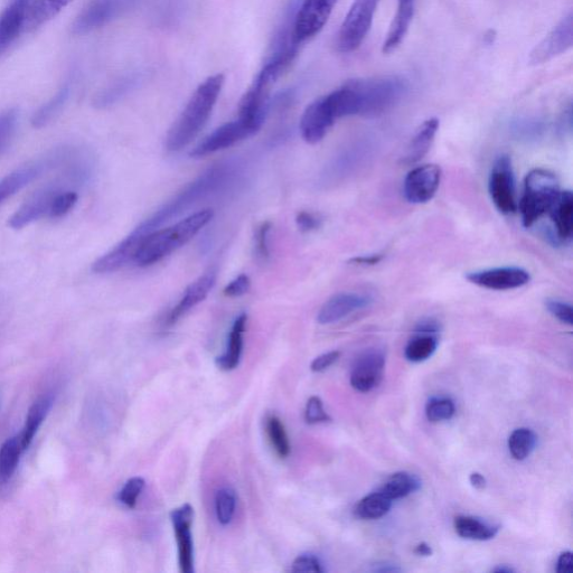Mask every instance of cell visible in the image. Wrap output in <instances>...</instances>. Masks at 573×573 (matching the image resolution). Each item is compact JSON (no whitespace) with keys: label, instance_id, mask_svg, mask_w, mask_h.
Returning <instances> with one entry per match:
<instances>
[{"label":"cell","instance_id":"cell-14","mask_svg":"<svg viewBox=\"0 0 573 573\" xmlns=\"http://www.w3.org/2000/svg\"><path fill=\"white\" fill-rule=\"evenodd\" d=\"M385 369V354L380 349H370L363 352L351 373L352 387L359 392H370L377 388L383 379Z\"/></svg>","mask_w":573,"mask_h":573},{"label":"cell","instance_id":"cell-47","mask_svg":"<svg viewBox=\"0 0 573 573\" xmlns=\"http://www.w3.org/2000/svg\"><path fill=\"white\" fill-rule=\"evenodd\" d=\"M296 224L302 232H312L321 228L322 220L311 212H299L296 216Z\"/></svg>","mask_w":573,"mask_h":573},{"label":"cell","instance_id":"cell-17","mask_svg":"<svg viewBox=\"0 0 573 573\" xmlns=\"http://www.w3.org/2000/svg\"><path fill=\"white\" fill-rule=\"evenodd\" d=\"M336 120L327 108L323 97L316 99L309 105L302 119H300V133L306 143L315 145L327 135Z\"/></svg>","mask_w":573,"mask_h":573},{"label":"cell","instance_id":"cell-31","mask_svg":"<svg viewBox=\"0 0 573 573\" xmlns=\"http://www.w3.org/2000/svg\"><path fill=\"white\" fill-rule=\"evenodd\" d=\"M71 96V83L67 82L56 92V95L35 112L32 125L35 128H43L49 125L63 110Z\"/></svg>","mask_w":573,"mask_h":573},{"label":"cell","instance_id":"cell-30","mask_svg":"<svg viewBox=\"0 0 573 573\" xmlns=\"http://www.w3.org/2000/svg\"><path fill=\"white\" fill-rule=\"evenodd\" d=\"M421 481L416 475L406 472L393 474L379 492L391 501H396L420 490Z\"/></svg>","mask_w":573,"mask_h":573},{"label":"cell","instance_id":"cell-49","mask_svg":"<svg viewBox=\"0 0 573 573\" xmlns=\"http://www.w3.org/2000/svg\"><path fill=\"white\" fill-rule=\"evenodd\" d=\"M573 571L572 552H563L558 560V573H571Z\"/></svg>","mask_w":573,"mask_h":573},{"label":"cell","instance_id":"cell-32","mask_svg":"<svg viewBox=\"0 0 573 573\" xmlns=\"http://www.w3.org/2000/svg\"><path fill=\"white\" fill-rule=\"evenodd\" d=\"M23 452L20 436L7 439L0 447V483L11 481Z\"/></svg>","mask_w":573,"mask_h":573},{"label":"cell","instance_id":"cell-25","mask_svg":"<svg viewBox=\"0 0 573 573\" xmlns=\"http://www.w3.org/2000/svg\"><path fill=\"white\" fill-rule=\"evenodd\" d=\"M248 316L241 314L234 321L229 335L227 351L216 360L223 371H232L238 368L243 352V335L246 333Z\"/></svg>","mask_w":573,"mask_h":573},{"label":"cell","instance_id":"cell-1","mask_svg":"<svg viewBox=\"0 0 573 573\" xmlns=\"http://www.w3.org/2000/svg\"><path fill=\"white\" fill-rule=\"evenodd\" d=\"M223 84L224 75L215 74L206 79L195 90L181 116L169 130L166 138V148L169 152H180L199 136L212 115Z\"/></svg>","mask_w":573,"mask_h":573},{"label":"cell","instance_id":"cell-40","mask_svg":"<svg viewBox=\"0 0 573 573\" xmlns=\"http://www.w3.org/2000/svg\"><path fill=\"white\" fill-rule=\"evenodd\" d=\"M79 195L77 192L61 189L56 195L50 219H60L71 212L77 204Z\"/></svg>","mask_w":573,"mask_h":573},{"label":"cell","instance_id":"cell-38","mask_svg":"<svg viewBox=\"0 0 573 573\" xmlns=\"http://www.w3.org/2000/svg\"><path fill=\"white\" fill-rule=\"evenodd\" d=\"M455 403L449 398H431L426 406V416L430 422L448 421L455 416Z\"/></svg>","mask_w":573,"mask_h":573},{"label":"cell","instance_id":"cell-8","mask_svg":"<svg viewBox=\"0 0 573 573\" xmlns=\"http://www.w3.org/2000/svg\"><path fill=\"white\" fill-rule=\"evenodd\" d=\"M338 0H303L293 23V40L297 45L313 39L330 20Z\"/></svg>","mask_w":573,"mask_h":573},{"label":"cell","instance_id":"cell-36","mask_svg":"<svg viewBox=\"0 0 573 573\" xmlns=\"http://www.w3.org/2000/svg\"><path fill=\"white\" fill-rule=\"evenodd\" d=\"M267 435L271 446L281 458H287L290 455L291 447L286 428L277 416L271 415L266 420Z\"/></svg>","mask_w":573,"mask_h":573},{"label":"cell","instance_id":"cell-13","mask_svg":"<svg viewBox=\"0 0 573 573\" xmlns=\"http://www.w3.org/2000/svg\"><path fill=\"white\" fill-rule=\"evenodd\" d=\"M573 44V16L569 14L566 18L553 28L544 37V40L535 46L530 54V63L540 65L547 63L557 56L566 53Z\"/></svg>","mask_w":573,"mask_h":573},{"label":"cell","instance_id":"cell-42","mask_svg":"<svg viewBox=\"0 0 573 573\" xmlns=\"http://www.w3.org/2000/svg\"><path fill=\"white\" fill-rule=\"evenodd\" d=\"M305 420L309 425H318L331 422L332 418L327 415L323 401L318 397H312L306 405Z\"/></svg>","mask_w":573,"mask_h":573},{"label":"cell","instance_id":"cell-7","mask_svg":"<svg viewBox=\"0 0 573 573\" xmlns=\"http://www.w3.org/2000/svg\"><path fill=\"white\" fill-rule=\"evenodd\" d=\"M143 0H91L73 23L74 34H86L133 11Z\"/></svg>","mask_w":573,"mask_h":573},{"label":"cell","instance_id":"cell-48","mask_svg":"<svg viewBox=\"0 0 573 573\" xmlns=\"http://www.w3.org/2000/svg\"><path fill=\"white\" fill-rule=\"evenodd\" d=\"M341 353L338 351H332V352H328L325 353L321 356H318V358H316L312 365H311V369L313 372H323L327 369H330L331 366L338 360L340 359Z\"/></svg>","mask_w":573,"mask_h":573},{"label":"cell","instance_id":"cell-12","mask_svg":"<svg viewBox=\"0 0 573 573\" xmlns=\"http://www.w3.org/2000/svg\"><path fill=\"white\" fill-rule=\"evenodd\" d=\"M171 521L175 532L178 563L183 573H194V542L192 524L194 509L191 504H184L171 513Z\"/></svg>","mask_w":573,"mask_h":573},{"label":"cell","instance_id":"cell-23","mask_svg":"<svg viewBox=\"0 0 573 573\" xmlns=\"http://www.w3.org/2000/svg\"><path fill=\"white\" fill-rule=\"evenodd\" d=\"M73 0H31L24 32H33L58 16Z\"/></svg>","mask_w":573,"mask_h":573},{"label":"cell","instance_id":"cell-9","mask_svg":"<svg viewBox=\"0 0 573 573\" xmlns=\"http://www.w3.org/2000/svg\"><path fill=\"white\" fill-rule=\"evenodd\" d=\"M488 191L495 208L502 214H513L518 210L515 197V178L509 156L496 159L488 182Z\"/></svg>","mask_w":573,"mask_h":573},{"label":"cell","instance_id":"cell-52","mask_svg":"<svg viewBox=\"0 0 573 573\" xmlns=\"http://www.w3.org/2000/svg\"><path fill=\"white\" fill-rule=\"evenodd\" d=\"M415 553L417 554V556L420 557H431L434 551H432L429 544H427L426 542H422L418 544L417 548L415 549Z\"/></svg>","mask_w":573,"mask_h":573},{"label":"cell","instance_id":"cell-34","mask_svg":"<svg viewBox=\"0 0 573 573\" xmlns=\"http://www.w3.org/2000/svg\"><path fill=\"white\" fill-rule=\"evenodd\" d=\"M392 501L379 491L365 496L354 509L356 518L362 520H378L391 510Z\"/></svg>","mask_w":573,"mask_h":573},{"label":"cell","instance_id":"cell-29","mask_svg":"<svg viewBox=\"0 0 573 573\" xmlns=\"http://www.w3.org/2000/svg\"><path fill=\"white\" fill-rule=\"evenodd\" d=\"M142 73H131L126 77L112 83L109 88L102 90L95 98V106L97 108H107L115 105L117 101L128 95L131 90H134L140 81L143 80Z\"/></svg>","mask_w":573,"mask_h":573},{"label":"cell","instance_id":"cell-24","mask_svg":"<svg viewBox=\"0 0 573 573\" xmlns=\"http://www.w3.org/2000/svg\"><path fill=\"white\" fill-rule=\"evenodd\" d=\"M548 214L553 222L558 239L565 242L571 240L573 232L572 193L570 191L560 192Z\"/></svg>","mask_w":573,"mask_h":573},{"label":"cell","instance_id":"cell-44","mask_svg":"<svg viewBox=\"0 0 573 573\" xmlns=\"http://www.w3.org/2000/svg\"><path fill=\"white\" fill-rule=\"evenodd\" d=\"M548 312L563 324L572 325L573 314L571 305L558 299H548L546 302Z\"/></svg>","mask_w":573,"mask_h":573},{"label":"cell","instance_id":"cell-11","mask_svg":"<svg viewBox=\"0 0 573 573\" xmlns=\"http://www.w3.org/2000/svg\"><path fill=\"white\" fill-rule=\"evenodd\" d=\"M441 168L428 164L413 168L403 183V193L412 204H425L434 199L441 182Z\"/></svg>","mask_w":573,"mask_h":573},{"label":"cell","instance_id":"cell-20","mask_svg":"<svg viewBox=\"0 0 573 573\" xmlns=\"http://www.w3.org/2000/svg\"><path fill=\"white\" fill-rule=\"evenodd\" d=\"M215 283L216 274L214 271L206 272L199 279H196L194 283L186 288L180 302L169 313L167 325L172 326L176 324L183 316L191 312L193 308L204 302L211 293Z\"/></svg>","mask_w":573,"mask_h":573},{"label":"cell","instance_id":"cell-4","mask_svg":"<svg viewBox=\"0 0 573 573\" xmlns=\"http://www.w3.org/2000/svg\"><path fill=\"white\" fill-rule=\"evenodd\" d=\"M559 194L558 178L547 169H533L526 175L519 204L524 227L531 228L543 215L548 214Z\"/></svg>","mask_w":573,"mask_h":573},{"label":"cell","instance_id":"cell-46","mask_svg":"<svg viewBox=\"0 0 573 573\" xmlns=\"http://www.w3.org/2000/svg\"><path fill=\"white\" fill-rule=\"evenodd\" d=\"M250 288V278L247 275H240L224 288V295L230 298L241 297L248 294Z\"/></svg>","mask_w":573,"mask_h":573},{"label":"cell","instance_id":"cell-41","mask_svg":"<svg viewBox=\"0 0 573 573\" xmlns=\"http://www.w3.org/2000/svg\"><path fill=\"white\" fill-rule=\"evenodd\" d=\"M18 114L16 110H8L0 115V153L9 145L17 127Z\"/></svg>","mask_w":573,"mask_h":573},{"label":"cell","instance_id":"cell-16","mask_svg":"<svg viewBox=\"0 0 573 573\" xmlns=\"http://www.w3.org/2000/svg\"><path fill=\"white\" fill-rule=\"evenodd\" d=\"M60 191L58 186H48L34 193L9 219V227L20 230L33 222L50 219L55 197Z\"/></svg>","mask_w":573,"mask_h":573},{"label":"cell","instance_id":"cell-18","mask_svg":"<svg viewBox=\"0 0 573 573\" xmlns=\"http://www.w3.org/2000/svg\"><path fill=\"white\" fill-rule=\"evenodd\" d=\"M370 296L356 293H341L328 299L317 315L319 324L328 325L342 321L347 316L369 307Z\"/></svg>","mask_w":573,"mask_h":573},{"label":"cell","instance_id":"cell-51","mask_svg":"<svg viewBox=\"0 0 573 573\" xmlns=\"http://www.w3.org/2000/svg\"><path fill=\"white\" fill-rule=\"evenodd\" d=\"M469 482H471L472 486L477 488V490H484L486 487V478L479 473H473L471 477H469Z\"/></svg>","mask_w":573,"mask_h":573},{"label":"cell","instance_id":"cell-26","mask_svg":"<svg viewBox=\"0 0 573 573\" xmlns=\"http://www.w3.org/2000/svg\"><path fill=\"white\" fill-rule=\"evenodd\" d=\"M438 129L439 120L437 118L426 120L419 127L415 136H413L407 154L403 157V162L413 164L424 158L428 154L432 143H434Z\"/></svg>","mask_w":573,"mask_h":573},{"label":"cell","instance_id":"cell-5","mask_svg":"<svg viewBox=\"0 0 573 573\" xmlns=\"http://www.w3.org/2000/svg\"><path fill=\"white\" fill-rule=\"evenodd\" d=\"M359 99V116L383 115L405 96L407 84L398 77L352 80Z\"/></svg>","mask_w":573,"mask_h":573},{"label":"cell","instance_id":"cell-53","mask_svg":"<svg viewBox=\"0 0 573 573\" xmlns=\"http://www.w3.org/2000/svg\"><path fill=\"white\" fill-rule=\"evenodd\" d=\"M373 571L374 572H382V573H384V572H400L401 569L396 567V566L390 565V563H382V565H378L377 567H375L373 569Z\"/></svg>","mask_w":573,"mask_h":573},{"label":"cell","instance_id":"cell-15","mask_svg":"<svg viewBox=\"0 0 573 573\" xmlns=\"http://www.w3.org/2000/svg\"><path fill=\"white\" fill-rule=\"evenodd\" d=\"M467 280L472 284L491 290H512L528 285L531 276L528 271L519 267L493 268L471 272Z\"/></svg>","mask_w":573,"mask_h":573},{"label":"cell","instance_id":"cell-43","mask_svg":"<svg viewBox=\"0 0 573 573\" xmlns=\"http://www.w3.org/2000/svg\"><path fill=\"white\" fill-rule=\"evenodd\" d=\"M272 229L270 222H265L260 225L256 233L255 249L258 259L266 261L270 257V244L269 237Z\"/></svg>","mask_w":573,"mask_h":573},{"label":"cell","instance_id":"cell-35","mask_svg":"<svg viewBox=\"0 0 573 573\" xmlns=\"http://www.w3.org/2000/svg\"><path fill=\"white\" fill-rule=\"evenodd\" d=\"M538 437L531 429L520 428L512 432L509 438V450L516 460L528 458L537 446Z\"/></svg>","mask_w":573,"mask_h":573},{"label":"cell","instance_id":"cell-19","mask_svg":"<svg viewBox=\"0 0 573 573\" xmlns=\"http://www.w3.org/2000/svg\"><path fill=\"white\" fill-rule=\"evenodd\" d=\"M30 2L31 0H13L0 15V58L24 32Z\"/></svg>","mask_w":573,"mask_h":573},{"label":"cell","instance_id":"cell-28","mask_svg":"<svg viewBox=\"0 0 573 573\" xmlns=\"http://www.w3.org/2000/svg\"><path fill=\"white\" fill-rule=\"evenodd\" d=\"M454 528L460 538L473 541H488L496 537L500 526L493 525L475 518V516L459 515L455 519Z\"/></svg>","mask_w":573,"mask_h":573},{"label":"cell","instance_id":"cell-3","mask_svg":"<svg viewBox=\"0 0 573 573\" xmlns=\"http://www.w3.org/2000/svg\"><path fill=\"white\" fill-rule=\"evenodd\" d=\"M227 167H215L210 169L195 182L186 187L180 194L176 195L172 201H169L159 209L153 216H150L145 222L139 225L128 238L139 244L147 234L156 231L165 222L181 214L187 208H190L197 200L202 199L205 195L214 191L216 187L222 185L228 178Z\"/></svg>","mask_w":573,"mask_h":573},{"label":"cell","instance_id":"cell-21","mask_svg":"<svg viewBox=\"0 0 573 573\" xmlns=\"http://www.w3.org/2000/svg\"><path fill=\"white\" fill-rule=\"evenodd\" d=\"M55 162L56 157L50 159V161L46 159V161L28 164L4 177L3 180L0 181V205L9 199V197H12L24 189L26 185L32 183L35 178L39 177L46 168H49Z\"/></svg>","mask_w":573,"mask_h":573},{"label":"cell","instance_id":"cell-45","mask_svg":"<svg viewBox=\"0 0 573 573\" xmlns=\"http://www.w3.org/2000/svg\"><path fill=\"white\" fill-rule=\"evenodd\" d=\"M293 572H318L322 573L325 571L322 562L318 558L313 556V554H303L299 556L293 563Z\"/></svg>","mask_w":573,"mask_h":573},{"label":"cell","instance_id":"cell-2","mask_svg":"<svg viewBox=\"0 0 573 573\" xmlns=\"http://www.w3.org/2000/svg\"><path fill=\"white\" fill-rule=\"evenodd\" d=\"M212 218L213 211L206 209L187 216L171 227L147 234L140 240L133 262L143 268L161 262L193 240Z\"/></svg>","mask_w":573,"mask_h":573},{"label":"cell","instance_id":"cell-6","mask_svg":"<svg viewBox=\"0 0 573 573\" xmlns=\"http://www.w3.org/2000/svg\"><path fill=\"white\" fill-rule=\"evenodd\" d=\"M380 0H354L338 31L336 48L341 53H352L360 48L368 36Z\"/></svg>","mask_w":573,"mask_h":573},{"label":"cell","instance_id":"cell-39","mask_svg":"<svg viewBox=\"0 0 573 573\" xmlns=\"http://www.w3.org/2000/svg\"><path fill=\"white\" fill-rule=\"evenodd\" d=\"M145 488V479L142 477L130 478L129 481L121 488L118 493V501L128 507L135 509L138 497L143 493Z\"/></svg>","mask_w":573,"mask_h":573},{"label":"cell","instance_id":"cell-54","mask_svg":"<svg viewBox=\"0 0 573 573\" xmlns=\"http://www.w3.org/2000/svg\"><path fill=\"white\" fill-rule=\"evenodd\" d=\"M492 572H496V573H513L515 572V570L513 568L507 567V566H502V567H496L495 569L492 570Z\"/></svg>","mask_w":573,"mask_h":573},{"label":"cell","instance_id":"cell-33","mask_svg":"<svg viewBox=\"0 0 573 573\" xmlns=\"http://www.w3.org/2000/svg\"><path fill=\"white\" fill-rule=\"evenodd\" d=\"M438 334L417 332L406 346V359L412 363L424 362L431 358L438 347Z\"/></svg>","mask_w":573,"mask_h":573},{"label":"cell","instance_id":"cell-27","mask_svg":"<svg viewBox=\"0 0 573 573\" xmlns=\"http://www.w3.org/2000/svg\"><path fill=\"white\" fill-rule=\"evenodd\" d=\"M54 397L52 393L44 394L37 399L30 410L27 412L25 426L20 435L23 449L26 450L32 444V441L42 426L46 416L49 415L53 407Z\"/></svg>","mask_w":573,"mask_h":573},{"label":"cell","instance_id":"cell-10","mask_svg":"<svg viewBox=\"0 0 573 573\" xmlns=\"http://www.w3.org/2000/svg\"><path fill=\"white\" fill-rule=\"evenodd\" d=\"M258 129L252 126L246 120L238 118L228 122L218 129L214 130L211 135L206 137L203 142L197 146L191 156L202 158L221 152L258 133Z\"/></svg>","mask_w":573,"mask_h":573},{"label":"cell","instance_id":"cell-37","mask_svg":"<svg viewBox=\"0 0 573 573\" xmlns=\"http://www.w3.org/2000/svg\"><path fill=\"white\" fill-rule=\"evenodd\" d=\"M237 494L231 487H223L215 496L216 519L222 525H229L236 514Z\"/></svg>","mask_w":573,"mask_h":573},{"label":"cell","instance_id":"cell-22","mask_svg":"<svg viewBox=\"0 0 573 573\" xmlns=\"http://www.w3.org/2000/svg\"><path fill=\"white\" fill-rule=\"evenodd\" d=\"M416 3L417 0H399L397 14L393 17L387 40L383 44L384 54L396 51L405 41L415 15Z\"/></svg>","mask_w":573,"mask_h":573},{"label":"cell","instance_id":"cell-50","mask_svg":"<svg viewBox=\"0 0 573 573\" xmlns=\"http://www.w3.org/2000/svg\"><path fill=\"white\" fill-rule=\"evenodd\" d=\"M383 260V255H370L355 257L350 260L356 266H375Z\"/></svg>","mask_w":573,"mask_h":573}]
</instances>
